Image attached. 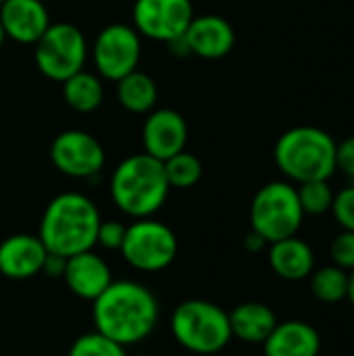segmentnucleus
Masks as SVG:
<instances>
[{
	"label": "nucleus",
	"instance_id": "1",
	"mask_svg": "<svg viewBox=\"0 0 354 356\" xmlns=\"http://www.w3.org/2000/svg\"><path fill=\"white\" fill-rule=\"evenodd\" d=\"M161 307L154 292L134 280L113 282L94 302V332L123 348L144 342L159 325Z\"/></svg>",
	"mask_w": 354,
	"mask_h": 356
},
{
	"label": "nucleus",
	"instance_id": "2",
	"mask_svg": "<svg viewBox=\"0 0 354 356\" xmlns=\"http://www.w3.org/2000/svg\"><path fill=\"white\" fill-rule=\"evenodd\" d=\"M100 221L98 207L86 194L63 192L46 204L38 236L48 252L69 259L96 246Z\"/></svg>",
	"mask_w": 354,
	"mask_h": 356
},
{
	"label": "nucleus",
	"instance_id": "3",
	"mask_svg": "<svg viewBox=\"0 0 354 356\" xmlns=\"http://www.w3.org/2000/svg\"><path fill=\"white\" fill-rule=\"evenodd\" d=\"M169 190L171 186L167 181L163 161H156L146 152L123 159L108 181L113 204L134 219L156 215L163 209Z\"/></svg>",
	"mask_w": 354,
	"mask_h": 356
},
{
	"label": "nucleus",
	"instance_id": "4",
	"mask_svg": "<svg viewBox=\"0 0 354 356\" xmlns=\"http://www.w3.org/2000/svg\"><path fill=\"white\" fill-rule=\"evenodd\" d=\"M273 159L292 184L330 179L336 173V140L321 127L298 125L280 136Z\"/></svg>",
	"mask_w": 354,
	"mask_h": 356
},
{
	"label": "nucleus",
	"instance_id": "5",
	"mask_svg": "<svg viewBox=\"0 0 354 356\" xmlns=\"http://www.w3.org/2000/svg\"><path fill=\"white\" fill-rule=\"evenodd\" d=\"M169 325L175 342L192 355H217L232 342L230 315L211 300L190 298L179 302Z\"/></svg>",
	"mask_w": 354,
	"mask_h": 356
},
{
	"label": "nucleus",
	"instance_id": "6",
	"mask_svg": "<svg viewBox=\"0 0 354 356\" xmlns=\"http://www.w3.org/2000/svg\"><path fill=\"white\" fill-rule=\"evenodd\" d=\"M303 221L305 213L292 181H269L250 202V229L267 244L296 236Z\"/></svg>",
	"mask_w": 354,
	"mask_h": 356
},
{
	"label": "nucleus",
	"instance_id": "7",
	"mask_svg": "<svg viewBox=\"0 0 354 356\" xmlns=\"http://www.w3.org/2000/svg\"><path fill=\"white\" fill-rule=\"evenodd\" d=\"M177 238L169 225L152 217L134 219L127 225L121 254L125 263L142 273H159L173 265L177 257Z\"/></svg>",
	"mask_w": 354,
	"mask_h": 356
},
{
	"label": "nucleus",
	"instance_id": "8",
	"mask_svg": "<svg viewBox=\"0 0 354 356\" xmlns=\"http://www.w3.org/2000/svg\"><path fill=\"white\" fill-rule=\"evenodd\" d=\"M33 46V58L40 73L58 83L81 71L88 58L86 35L71 23H50Z\"/></svg>",
	"mask_w": 354,
	"mask_h": 356
},
{
	"label": "nucleus",
	"instance_id": "9",
	"mask_svg": "<svg viewBox=\"0 0 354 356\" xmlns=\"http://www.w3.org/2000/svg\"><path fill=\"white\" fill-rule=\"evenodd\" d=\"M142 56L140 33L125 23H113L98 31L92 46V60L96 73L108 81H119L136 71Z\"/></svg>",
	"mask_w": 354,
	"mask_h": 356
},
{
	"label": "nucleus",
	"instance_id": "10",
	"mask_svg": "<svg viewBox=\"0 0 354 356\" xmlns=\"http://www.w3.org/2000/svg\"><path fill=\"white\" fill-rule=\"evenodd\" d=\"M50 161L67 177L92 179L102 171L106 154L102 144L92 134L81 129H67L52 140Z\"/></svg>",
	"mask_w": 354,
	"mask_h": 356
},
{
	"label": "nucleus",
	"instance_id": "11",
	"mask_svg": "<svg viewBox=\"0 0 354 356\" xmlns=\"http://www.w3.org/2000/svg\"><path fill=\"white\" fill-rule=\"evenodd\" d=\"M134 29L156 42H173L182 38L194 19L190 0H136Z\"/></svg>",
	"mask_w": 354,
	"mask_h": 356
},
{
	"label": "nucleus",
	"instance_id": "12",
	"mask_svg": "<svg viewBox=\"0 0 354 356\" xmlns=\"http://www.w3.org/2000/svg\"><path fill=\"white\" fill-rule=\"evenodd\" d=\"M188 144V123L173 108L150 111L142 127L144 152L156 161H167L173 154L186 150Z\"/></svg>",
	"mask_w": 354,
	"mask_h": 356
},
{
	"label": "nucleus",
	"instance_id": "13",
	"mask_svg": "<svg viewBox=\"0 0 354 356\" xmlns=\"http://www.w3.org/2000/svg\"><path fill=\"white\" fill-rule=\"evenodd\" d=\"M48 250L40 236L13 234L0 242V275L23 282L42 273Z\"/></svg>",
	"mask_w": 354,
	"mask_h": 356
},
{
	"label": "nucleus",
	"instance_id": "14",
	"mask_svg": "<svg viewBox=\"0 0 354 356\" xmlns=\"http://www.w3.org/2000/svg\"><path fill=\"white\" fill-rule=\"evenodd\" d=\"M188 52L207 60L223 58L236 44V31L232 23L219 15L194 17L184 33Z\"/></svg>",
	"mask_w": 354,
	"mask_h": 356
},
{
	"label": "nucleus",
	"instance_id": "15",
	"mask_svg": "<svg viewBox=\"0 0 354 356\" xmlns=\"http://www.w3.org/2000/svg\"><path fill=\"white\" fill-rule=\"evenodd\" d=\"M63 282L67 284L69 292H73V296L94 302L113 284V273L108 263L92 248L67 259Z\"/></svg>",
	"mask_w": 354,
	"mask_h": 356
},
{
	"label": "nucleus",
	"instance_id": "16",
	"mask_svg": "<svg viewBox=\"0 0 354 356\" xmlns=\"http://www.w3.org/2000/svg\"><path fill=\"white\" fill-rule=\"evenodd\" d=\"M0 25L6 38L19 44H35L50 27V15L42 0H4Z\"/></svg>",
	"mask_w": 354,
	"mask_h": 356
},
{
	"label": "nucleus",
	"instance_id": "17",
	"mask_svg": "<svg viewBox=\"0 0 354 356\" xmlns=\"http://www.w3.org/2000/svg\"><path fill=\"white\" fill-rule=\"evenodd\" d=\"M321 336L307 321H282L263 342L265 356H319Z\"/></svg>",
	"mask_w": 354,
	"mask_h": 356
},
{
	"label": "nucleus",
	"instance_id": "18",
	"mask_svg": "<svg viewBox=\"0 0 354 356\" xmlns=\"http://www.w3.org/2000/svg\"><path fill=\"white\" fill-rule=\"evenodd\" d=\"M269 267L271 271L286 282H303L315 269V252L313 248L300 240L298 236H290L269 244Z\"/></svg>",
	"mask_w": 354,
	"mask_h": 356
},
{
	"label": "nucleus",
	"instance_id": "19",
	"mask_svg": "<svg viewBox=\"0 0 354 356\" xmlns=\"http://www.w3.org/2000/svg\"><path fill=\"white\" fill-rule=\"evenodd\" d=\"M227 315H230L232 338H236L244 344H261L263 346V342L269 338V334L280 323L273 309L263 302H242Z\"/></svg>",
	"mask_w": 354,
	"mask_h": 356
},
{
	"label": "nucleus",
	"instance_id": "20",
	"mask_svg": "<svg viewBox=\"0 0 354 356\" xmlns=\"http://www.w3.org/2000/svg\"><path fill=\"white\" fill-rule=\"evenodd\" d=\"M159 98L154 79L144 71H131L117 81L119 104L134 115H148Z\"/></svg>",
	"mask_w": 354,
	"mask_h": 356
},
{
	"label": "nucleus",
	"instance_id": "21",
	"mask_svg": "<svg viewBox=\"0 0 354 356\" xmlns=\"http://www.w3.org/2000/svg\"><path fill=\"white\" fill-rule=\"evenodd\" d=\"M63 98L77 113H94L104 98L102 79L81 69L63 81Z\"/></svg>",
	"mask_w": 354,
	"mask_h": 356
},
{
	"label": "nucleus",
	"instance_id": "22",
	"mask_svg": "<svg viewBox=\"0 0 354 356\" xmlns=\"http://www.w3.org/2000/svg\"><path fill=\"white\" fill-rule=\"evenodd\" d=\"M311 280V294L325 305H336L346 300V292H348V271L336 267V265H328L321 269H313V273L309 275Z\"/></svg>",
	"mask_w": 354,
	"mask_h": 356
},
{
	"label": "nucleus",
	"instance_id": "23",
	"mask_svg": "<svg viewBox=\"0 0 354 356\" xmlns=\"http://www.w3.org/2000/svg\"><path fill=\"white\" fill-rule=\"evenodd\" d=\"M163 167H165V175H167L169 186L177 188V190L192 188L202 177L200 159L196 154L188 152V150H182V152L173 154L171 159L163 161Z\"/></svg>",
	"mask_w": 354,
	"mask_h": 356
},
{
	"label": "nucleus",
	"instance_id": "24",
	"mask_svg": "<svg viewBox=\"0 0 354 356\" xmlns=\"http://www.w3.org/2000/svg\"><path fill=\"white\" fill-rule=\"evenodd\" d=\"M298 200L303 207L305 215H325L328 211H332V202H334V190L330 188L328 179H317V181H305L298 184Z\"/></svg>",
	"mask_w": 354,
	"mask_h": 356
},
{
	"label": "nucleus",
	"instance_id": "25",
	"mask_svg": "<svg viewBox=\"0 0 354 356\" xmlns=\"http://www.w3.org/2000/svg\"><path fill=\"white\" fill-rule=\"evenodd\" d=\"M67 356H127L125 348L117 342L104 338L98 332L81 334L71 346Z\"/></svg>",
	"mask_w": 354,
	"mask_h": 356
},
{
	"label": "nucleus",
	"instance_id": "26",
	"mask_svg": "<svg viewBox=\"0 0 354 356\" xmlns=\"http://www.w3.org/2000/svg\"><path fill=\"white\" fill-rule=\"evenodd\" d=\"M330 257L332 265L344 269V271H354V232L342 229L330 246Z\"/></svg>",
	"mask_w": 354,
	"mask_h": 356
},
{
	"label": "nucleus",
	"instance_id": "27",
	"mask_svg": "<svg viewBox=\"0 0 354 356\" xmlns=\"http://www.w3.org/2000/svg\"><path fill=\"white\" fill-rule=\"evenodd\" d=\"M332 215L336 219V223L346 229L354 232V186L348 184L346 188H342L338 194H334V202H332Z\"/></svg>",
	"mask_w": 354,
	"mask_h": 356
},
{
	"label": "nucleus",
	"instance_id": "28",
	"mask_svg": "<svg viewBox=\"0 0 354 356\" xmlns=\"http://www.w3.org/2000/svg\"><path fill=\"white\" fill-rule=\"evenodd\" d=\"M125 232H127V225L117 219L100 221L98 234H96V246H102L104 250H121Z\"/></svg>",
	"mask_w": 354,
	"mask_h": 356
},
{
	"label": "nucleus",
	"instance_id": "29",
	"mask_svg": "<svg viewBox=\"0 0 354 356\" xmlns=\"http://www.w3.org/2000/svg\"><path fill=\"white\" fill-rule=\"evenodd\" d=\"M336 171H342L348 179L354 177V136L336 144Z\"/></svg>",
	"mask_w": 354,
	"mask_h": 356
},
{
	"label": "nucleus",
	"instance_id": "30",
	"mask_svg": "<svg viewBox=\"0 0 354 356\" xmlns=\"http://www.w3.org/2000/svg\"><path fill=\"white\" fill-rule=\"evenodd\" d=\"M65 265H67V259L48 252V257H46V261H44V267H42V273L48 275V277H63Z\"/></svg>",
	"mask_w": 354,
	"mask_h": 356
},
{
	"label": "nucleus",
	"instance_id": "31",
	"mask_svg": "<svg viewBox=\"0 0 354 356\" xmlns=\"http://www.w3.org/2000/svg\"><path fill=\"white\" fill-rule=\"evenodd\" d=\"M267 246H269V244H267L257 232H252V229H250V234L244 238V248H246L248 252H261V250H265Z\"/></svg>",
	"mask_w": 354,
	"mask_h": 356
},
{
	"label": "nucleus",
	"instance_id": "32",
	"mask_svg": "<svg viewBox=\"0 0 354 356\" xmlns=\"http://www.w3.org/2000/svg\"><path fill=\"white\" fill-rule=\"evenodd\" d=\"M346 300L354 307V271L348 273V292H346Z\"/></svg>",
	"mask_w": 354,
	"mask_h": 356
},
{
	"label": "nucleus",
	"instance_id": "33",
	"mask_svg": "<svg viewBox=\"0 0 354 356\" xmlns=\"http://www.w3.org/2000/svg\"><path fill=\"white\" fill-rule=\"evenodd\" d=\"M4 40H6V35H4V31H2V25H0V48H2Z\"/></svg>",
	"mask_w": 354,
	"mask_h": 356
},
{
	"label": "nucleus",
	"instance_id": "34",
	"mask_svg": "<svg viewBox=\"0 0 354 356\" xmlns=\"http://www.w3.org/2000/svg\"><path fill=\"white\" fill-rule=\"evenodd\" d=\"M136 356H152V355H136Z\"/></svg>",
	"mask_w": 354,
	"mask_h": 356
},
{
	"label": "nucleus",
	"instance_id": "35",
	"mask_svg": "<svg viewBox=\"0 0 354 356\" xmlns=\"http://www.w3.org/2000/svg\"><path fill=\"white\" fill-rule=\"evenodd\" d=\"M351 184H353V186H354V177H353V179H351Z\"/></svg>",
	"mask_w": 354,
	"mask_h": 356
},
{
	"label": "nucleus",
	"instance_id": "36",
	"mask_svg": "<svg viewBox=\"0 0 354 356\" xmlns=\"http://www.w3.org/2000/svg\"><path fill=\"white\" fill-rule=\"evenodd\" d=\"M2 2H4V0H0V4H2Z\"/></svg>",
	"mask_w": 354,
	"mask_h": 356
},
{
	"label": "nucleus",
	"instance_id": "37",
	"mask_svg": "<svg viewBox=\"0 0 354 356\" xmlns=\"http://www.w3.org/2000/svg\"><path fill=\"white\" fill-rule=\"evenodd\" d=\"M83 2H88V0H83Z\"/></svg>",
	"mask_w": 354,
	"mask_h": 356
}]
</instances>
